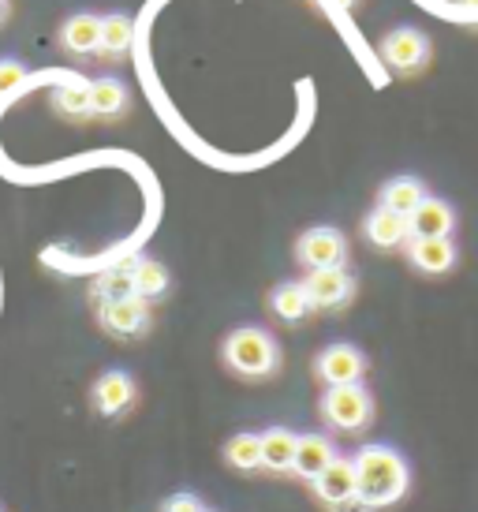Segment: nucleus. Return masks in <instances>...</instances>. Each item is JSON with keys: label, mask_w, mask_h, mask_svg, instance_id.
<instances>
[{"label": "nucleus", "mask_w": 478, "mask_h": 512, "mask_svg": "<svg viewBox=\"0 0 478 512\" xmlns=\"http://www.w3.org/2000/svg\"><path fill=\"white\" fill-rule=\"evenodd\" d=\"M355 479H359V494L355 498L363 501L370 512L404 501L411 490V468L404 453L393 449V445H381V441L363 445L355 453Z\"/></svg>", "instance_id": "obj_1"}, {"label": "nucleus", "mask_w": 478, "mask_h": 512, "mask_svg": "<svg viewBox=\"0 0 478 512\" xmlns=\"http://www.w3.org/2000/svg\"><path fill=\"white\" fill-rule=\"evenodd\" d=\"M221 359L225 367L247 382H262V378H273L281 370V344L277 337L262 326H239L232 329L221 344Z\"/></svg>", "instance_id": "obj_2"}, {"label": "nucleus", "mask_w": 478, "mask_h": 512, "mask_svg": "<svg viewBox=\"0 0 478 512\" xmlns=\"http://www.w3.org/2000/svg\"><path fill=\"white\" fill-rule=\"evenodd\" d=\"M322 419L340 434H359V430L370 427L374 419V397L363 382L355 385H329L325 389L322 404H318Z\"/></svg>", "instance_id": "obj_3"}, {"label": "nucleus", "mask_w": 478, "mask_h": 512, "mask_svg": "<svg viewBox=\"0 0 478 512\" xmlns=\"http://www.w3.org/2000/svg\"><path fill=\"white\" fill-rule=\"evenodd\" d=\"M98 326L105 329L113 341H142V337L150 333V303L139 296L101 299Z\"/></svg>", "instance_id": "obj_4"}, {"label": "nucleus", "mask_w": 478, "mask_h": 512, "mask_svg": "<svg viewBox=\"0 0 478 512\" xmlns=\"http://www.w3.org/2000/svg\"><path fill=\"white\" fill-rule=\"evenodd\" d=\"M385 68H393L396 75H419L430 64V38L419 27H396L389 30L378 45Z\"/></svg>", "instance_id": "obj_5"}, {"label": "nucleus", "mask_w": 478, "mask_h": 512, "mask_svg": "<svg viewBox=\"0 0 478 512\" xmlns=\"http://www.w3.org/2000/svg\"><path fill=\"white\" fill-rule=\"evenodd\" d=\"M296 258L307 266L310 273L314 270H337V266L348 262V240H344V232H340V228L314 225L299 236Z\"/></svg>", "instance_id": "obj_6"}, {"label": "nucleus", "mask_w": 478, "mask_h": 512, "mask_svg": "<svg viewBox=\"0 0 478 512\" xmlns=\"http://www.w3.org/2000/svg\"><path fill=\"white\" fill-rule=\"evenodd\" d=\"M90 400H94V412L101 415V419H120V415H127L131 408H135V400H139V385H135V378L127 374V370H105L98 382H94V389H90Z\"/></svg>", "instance_id": "obj_7"}, {"label": "nucleus", "mask_w": 478, "mask_h": 512, "mask_svg": "<svg viewBox=\"0 0 478 512\" xmlns=\"http://www.w3.org/2000/svg\"><path fill=\"white\" fill-rule=\"evenodd\" d=\"M314 374H318L325 385H355V382H363L366 356L355 348V344L337 341L318 352V359H314Z\"/></svg>", "instance_id": "obj_8"}, {"label": "nucleus", "mask_w": 478, "mask_h": 512, "mask_svg": "<svg viewBox=\"0 0 478 512\" xmlns=\"http://www.w3.org/2000/svg\"><path fill=\"white\" fill-rule=\"evenodd\" d=\"M303 285L310 292L314 311H344L355 296V277L344 266H337V270H314Z\"/></svg>", "instance_id": "obj_9"}, {"label": "nucleus", "mask_w": 478, "mask_h": 512, "mask_svg": "<svg viewBox=\"0 0 478 512\" xmlns=\"http://www.w3.org/2000/svg\"><path fill=\"white\" fill-rule=\"evenodd\" d=\"M404 251H408L411 266L419 273H426V277L449 273L452 266H456V258H460L452 236H411V240L404 243Z\"/></svg>", "instance_id": "obj_10"}, {"label": "nucleus", "mask_w": 478, "mask_h": 512, "mask_svg": "<svg viewBox=\"0 0 478 512\" xmlns=\"http://www.w3.org/2000/svg\"><path fill=\"white\" fill-rule=\"evenodd\" d=\"M363 236L370 247H378V251H396V247H404L411 240V225L408 217L393 214V210H385V206H374L370 214L363 217Z\"/></svg>", "instance_id": "obj_11"}, {"label": "nucleus", "mask_w": 478, "mask_h": 512, "mask_svg": "<svg viewBox=\"0 0 478 512\" xmlns=\"http://www.w3.org/2000/svg\"><path fill=\"white\" fill-rule=\"evenodd\" d=\"M314 483V494H318V501L322 505H344V501H352L355 494H359V479H355V460H344V456H337L329 468L318 475V479H310Z\"/></svg>", "instance_id": "obj_12"}, {"label": "nucleus", "mask_w": 478, "mask_h": 512, "mask_svg": "<svg viewBox=\"0 0 478 512\" xmlns=\"http://www.w3.org/2000/svg\"><path fill=\"white\" fill-rule=\"evenodd\" d=\"M60 49L79 60H90L101 53V15L79 12L71 15L68 23L60 27Z\"/></svg>", "instance_id": "obj_13"}, {"label": "nucleus", "mask_w": 478, "mask_h": 512, "mask_svg": "<svg viewBox=\"0 0 478 512\" xmlns=\"http://www.w3.org/2000/svg\"><path fill=\"white\" fill-rule=\"evenodd\" d=\"M269 311L281 318L284 326H299L314 314V303H310V292L303 281H284L269 292Z\"/></svg>", "instance_id": "obj_14"}, {"label": "nucleus", "mask_w": 478, "mask_h": 512, "mask_svg": "<svg viewBox=\"0 0 478 512\" xmlns=\"http://www.w3.org/2000/svg\"><path fill=\"white\" fill-rule=\"evenodd\" d=\"M408 225H411V236H452V228H456V210H452L445 199L426 195V199L415 206V214L408 217Z\"/></svg>", "instance_id": "obj_15"}, {"label": "nucleus", "mask_w": 478, "mask_h": 512, "mask_svg": "<svg viewBox=\"0 0 478 512\" xmlns=\"http://www.w3.org/2000/svg\"><path fill=\"white\" fill-rule=\"evenodd\" d=\"M337 460V445L325 438V434H299V445H296V475L303 479H318L329 464Z\"/></svg>", "instance_id": "obj_16"}, {"label": "nucleus", "mask_w": 478, "mask_h": 512, "mask_svg": "<svg viewBox=\"0 0 478 512\" xmlns=\"http://www.w3.org/2000/svg\"><path fill=\"white\" fill-rule=\"evenodd\" d=\"M426 199V184H422L419 176H393L389 184H381L378 191V206L385 210H393L400 217H411L415 214V206Z\"/></svg>", "instance_id": "obj_17"}, {"label": "nucleus", "mask_w": 478, "mask_h": 512, "mask_svg": "<svg viewBox=\"0 0 478 512\" xmlns=\"http://www.w3.org/2000/svg\"><path fill=\"white\" fill-rule=\"evenodd\" d=\"M296 445L299 438L284 427H269L262 434V468L273 471V475H288L296 468Z\"/></svg>", "instance_id": "obj_18"}, {"label": "nucleus", "mask_w": 478, "mask_h": 512, "mask_svg": "<svg viewBox=\"0 0 478 512\" xmlns=\"http://www.w3.org/2000/svg\"><path fill=\"white\" fill-rule=\"evenodd\" d=\"M127 105H131V90H127L120 79L105 75V79H98V83H90V116H98V120H116V116L127 113Z\"/></svg>", "instance_id": "obj_19"}, {"label": "nucleus", "mask_w": 478, "mask_h": 512, "mask_svg": "<svg viewBox=\"0 0 478 512\" xmlns=\"http://www.w3.org/2000/svg\"><path fill=\"white\" fill-rule=\"evenodd\" d=\"M135 42V19L131 15H101V60H124Z\"/></svg>", "instance_id": "obj_20"}, {"label": "nucleus", "mask_w": 478, "mask_h": 512, "mask_svg": "<svg viewBox=\"0 0 478 512\" xmlns=\"http://www.w3.org/2000/svg\"><path fill=\"white\" fill-rule=\"evenodd\" d=\"M169 288L172 277L157 258H135V296L146 299V303H157V299L169 296Z\"/></svg>", "instance_id": "obj_21"}, {"label": "nucleus", "mask_w": 478, "mask_h": 512, "mask_svg": "<svg viewBox=\"0 0 478 512\" xmlns=\"http://www.w3.org/2000/svg\"><path fill=\"white\" fill-rule=\"evenodd\" d=\"M225 460L239 475L262 471V434H232L225 445Z\"/></svg>", "instance_id": "obj_22"}, {"label": "nucleus", "mask_w": 478, "mask_h": 512, "mask_svg": "<svg viewBox=\"0 0 478 512\" xmlns=\"http://www.w3.org/2000/svg\"><path fill=\"white\" fill-rule=\"evenodd\" d=\"M53 109L68 120H86L90 116V83L86 79H64L53 90Z\"/></svg>", "instance_id": "obj_23"}, {"label": "nucleus", "mask_w": 478, "mask_h": 512, "mask_svg": "<svg viewBox=\"0 0 478 512\" xmlns=\"http://www.w3.org/2000/svg\"><path fill=\"white\" fill-rule=\"evenodd\" d=\"M124 296H135V262H124V266H116V270H105L94 281V299H124Z\"/></svg>", "instance_id": "obj_24"}, {"label": "nucleus", "mask_w": 478, "mask_h": 512, "mask_svg": "<svg viewBox=\"0 0 478 512\" xmlns=\"http://www.w3.org/2000/svg\"><path fill=\"white\" fill-rule=\"evenodd\" d=\"M27 79V68L12 57H0V94H12L15 86H23Z\"/></svg>", "instance_id": "obj_25"}, {"label": "nucleus", "mask_w": 478, "mask_h": 512, "mask_svg": "<svg viewBox=\"0 0 478 512\" xmlns=\"http://www.w3.org/2000/svg\"><path fill=\"white\" fill-rule=\"evenodd\" d=\"M161 512H206V505L195 494H172V498L161 501Z\"/></svg>", "instance_id": "obj_26"}, {"label": "nucleus", "mask_w": 478, "mask_h": 512, "mask_svg": "<svg viewBox=\"0 0 478 512\" xmlns=\"http://www.w3.org/2000/svg\"><path fill=\"white\" fill-rule=\"evenodd\" d=\"M333 509H337V512H370V509H366V505H363V501H359V498L344 501V505H333Z\"/></svg>", "instance_id": "obj_27"}, {"label": "nucleus", "mask_w": 478, "mask_h": 512, "mask_svg": "<svg viewBox=\"0 0 478 512\" xmlns=\"http://www.w3.org/2000/svg\"><path fill=\"white\" fill-rule=\"evenodd\" d=\"M8 15H12V0H0V23H8Z\"/></svg>", "instance_id": "obj_28"}, {"label": "nucleus", "mask_w": 478, "mask_h": 512, "mask_svg": "<svg viewBox=\"0 0 478 512\" xmlns=\"http://www.w3.org/2000/svg\"><path fill=\"white\" fill-rule=\"evenodd\" d=\"M333 4H340V8H352L355 0H333Z\"/></svg>", "instance_id": "obj_29"}, {"label": "nucleus", "mask_w": 478, "mask_h": 512, "mask_svg": "<svg viewBox=\"0 0 478 512\" xmlns=\"http://www.w3.org/2000/svg\"><path fill=\"white\" fill-rule=\"evenodd\" d=\"M464 4H467V8H478V0H464Z\"/></svg>", "instance_id": "obj_30"}, {"label": "nucleus", "mask_w": 478, "mask_h": 512, "mask_svg": "<svg viewBox=\"0 0 478 512\" xmlns=\"http://www.w3.org/2000/svg\"><path fill=\"white\" fill-rule=\"evenodd\" d=\"M0 512H4V509H0Z\"/></svg>", "instance_id": "obj_31"}]
</instances>
